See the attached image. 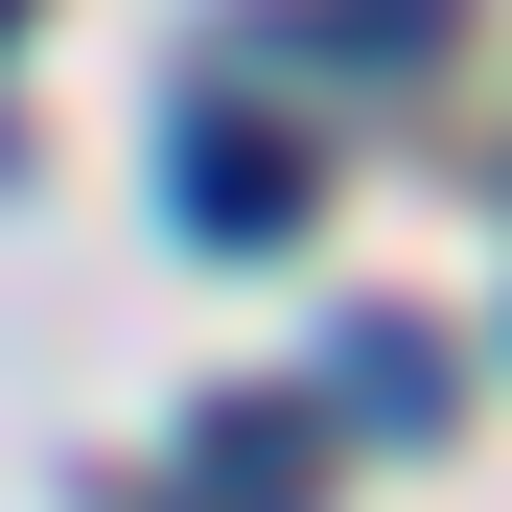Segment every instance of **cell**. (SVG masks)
Returning <instances> with one entry per match:
<instances>
[{"instance_id": "1", "label": "cell", "mask_w": 512, "mask_h": 512, "mask_svg": "<svg viewBox=\"0 0 512 512\" xmlns=\"http://www.w3.org/2000/svg\"><path fill=\"white\" fill-rule=\"evenodd\" d=\"M163 187H187V233H233V256H280V233L326 210V163H303L280 117H187V140H163Z\"/></svg>"}, {"instance_id": "2", "label": "cell", "mask_w": 512, "mask_h": 512, "mask_svg": "<svg viewBox=\"0 0 512 512\" xmlns=\"http://www.w3.org/2000/svg\"><path fill=\"white\" fill-rule=\"evenodd\" d=\"M0 24H24V0H0Z\"/></svg>"}]
</instances>
